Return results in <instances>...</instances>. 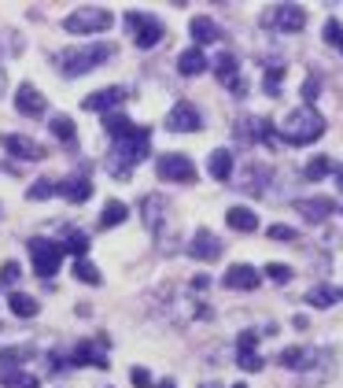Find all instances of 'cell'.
Here are the masks:
<instances>
[{
	"label": "cell",
	"mask_w": 343,
	"mask_h": 388,
	"mask_svg": "<svg viewBox=\"0 0 343 388\" xmlns=\"http://www.w3.org/2000/svg\"><path fill=\"white\" fill-rule=\"evenodd\" d=\"M115 56V45L111 41H92V45H82V48H63L56 63L67 78H78V74H89L96 71L100 63H108Z\"/></svg>",
	"instance_id": "obj_1"
},
{
	"label": "cell",
	"mask_w": 343,
	"mask_h": 388,
	"mask_svg": "<svg viewBox=\"0 0 343 388\" xmlns=\"http://www.w3.org/2000/svg\"><path fill=\"white\" fill-rule=\"evenodd\" d=\"M321 134H325V119L314 108H295L281 122V141H288V145H314Z\"/></svg>",
	"instance_id": "obj_2"
},
{
	"label": "cell",
	"mask_w": 343,
	"mask_h": 388,
	"mask_svg": "<svg viewBox=\"0 0 343 388\" xmlns=\"http://www.w3.org/2000/svg\"><path fill=\"white\" fill-rule=\"evenodd\" d=\"M148 141H152V134L144 126H137V134L133 137H126V141H115V148H111V155H115V174L118 178H126L129 174V166H137V163H144L148 159Z\"/></svg>",
	"instance_id": "obj_3"
},
{
	"label": "cell",
	"mask_w": 343,
	"mask_h": 388,
	"mask_svg": "<svg viewBox=\"0 0 343 388\" xmlns=\"http://www.w3.org/2000/svg\"><path fill=\"white\" fill-rule=\"evenodd\" d=\"M111 22H115V15L108 8H78V11H71V15L63 19V30L78 34V37H92V34L111 30Z\"/></svg>",
	"instance_id": "obj_4"
},
{
	"label": "cell",
	"mask_w": 343,
	"mask_h": 388,
	"mask_svg": "<svg viewBox=\"0 0 343 388\" xmlns=\"http://www.w3.org/2000/svg\"><path fill=\"white\" fill-rule=\"evenodd\" d=\"M122 22H126V30H129V37H133L137 48H155L166 37L163 22L155 15H148V11H126Z\"/></svg>",
	"instance_id": "obj_5"
},
{
	"label": "cell",
	"mask_w": 343,
	"mask_h": 388,
	"mask_svg": "<svg viewBox=\"0 0 343 388\" xmlns=\"http://www.w3.org/2000/svg\"><path fill=\"white\" fill-rule=\"evenodd\" d=\"M30 259H34V274H41V278L48 281L52 274H59V263H63V244H59V240L34 237V240H30Z\"/></svg>",
	"instance_id": "obj_6"
},
{
	"label": "cell",
	"mask_w": 343,
	"mask_h": 388,
	"mask_svg": "<svg viewBox=\"0 0 343 388\" xmlns=\"http://www.w3.org/2000/svg\"><path fill=\"white\" fill-rule=\"evenodd\" d=\"M155 174H159L163 181L189 185V181H196V163L189 159V155H181V152H166V155L155 159Z\"/></svg>",
	"instance_id": "obj_7"
},
{
	"label": "cell",
	"mask_w": 343,
	"mask_h": 388,
	"mask_svg": "<svg viewBox=\"0 0 343 388\" xmlns=\"http://www.w3.org/2000/svg\"><path fill=\"white\" fill-rule=\"evenodd\" d=\"M262 26H273L277 34H299L307 26V11L299 4H277L262 15Z\"/></svg>",
	"instance_id": "obj_8"
},
{
	"label": "cell",
	"mask_w": 343,
	"mask_h": 388,
	"mask_svg": "<svg viewBox=\"0 0 343 388\" xmlns=\"http://www.w3.org/2000/svg\"><path fill=\"white\" fill-rule=\"evenodd\" d=\"M166 129H174V134H192V129H203V115L196 108L192 100H177L174 108L166 115Z\"/></svg>",
	"instance_id": "obj_9"
},
{
	"label": "cell",
	"mask_w": 343,
	"mask_h": 388,
	"mask_svg": "<svg viewBox=\"0 0 343 388\" xmlns=\"http://www.w3.org/2000/svg\"><path fill=\"white\" fill-rule=\"evenodd\" d=\"M140 211H144V226L152 229V237H166V222H170V207L163 196H144L140 203Z\"/></svg>",
	"instance_id": "obj_10"
},
{
	"label": "cell",
	"mask_w": 343,
	"mask_h": 388,
	"mask_svg": "<svg viewBox=\"0 0 343 388\" xmlns=\"http://www.w3.org/2000/svg\"><path fill=\"white\" fill-rule=\"evenodd\" d=\"M189 255L200 259V263H218L221 259V240L210 229H196L192 240H189Z\"/></svg>",
	"instance_id": "obj_11"
},
{
	"label": "cell",
	"mask_w": 343,
	"mask_h": 388,
	"mask_svg": "<svg viewBox=\"0 0 343 388\" xmlns=\"http://www.w3.org/2000/svg\"><path fill=\"white\" fill-rule=\"evenodd\" d=\"M0 145H4L15 159H26V163H37V159H45V148L37 145L34 137H26V134H4L0 137Z\"/></svg>",
	"instance_id": "obj_12"
},
{
	"label": "cell",
	"mask_w": 343,
	"mask_h": 388,
	"mask_svg": "<svg viewBox=\"0 0 343 388\" xmlns=\"http://www.w3.org/2000/svg\"><path fill=\"white\" fill-rule=\"evenodd\" d=\"M45 108H48V100L41 96V89H37L34 82H22V85H19V93H15V111L30 115V119H41Z\"/></svg>",
	"instance_id": "obj_13"
},
{
	"label": "cell",
	"mask_w": 343,
	"mask_h": 388,
	"mask_svg": "<svg viewBox=\"0 0 343 388\" xmlns=\"http://www.w3.org/2000/svg\"><path fill=\"white\" fill-rule=\"evenodd\" d=\"M258 270L255 266H247V263H233L229 270H226V278H221V285L226 289H233V292H251V289H258Z\"/></svg>",
	"instance_id": "obj_14"
},
{
	"label": "cell",
	"mask_w": 343,
	"mask_h": 388,
	"mask_svg": "<svg viewBox=\"0 0 343 388\" xmlns=\"http://www.w3.org/2000/svg\"><path fill=\"white\" fill-rule=\"evenodd\" d=\"M74 362L78 366H96V370H108V340H82L74 347Z\"/></svg>",
	"instance_id": "obj_15"
},
{
	"label": "cell",
	"mask_w": 343,
	"mask_h": 388,
	"mask_svg": "<svg viewBox=\"0 0 343 388\" xmlns=\"http://www.w3.org/2000/svg\"><path fill=\"white\" fill-rule=\"evenodd\" d=\"M295 211L307 218V222H325L328 215H336V200L328 196H310V200H295Z\"/></svg>",
	"instance_id": "obj_16"
},
{
	"label": "cell",
	"mask_w": 343,
	"mask_h": 388,
	"mask_svg": "<svg viewBox=\"0 0 343 388\" xmlns=\"http://www.w3.org/2000/svg\"><path fill=\"white\" fill-rule=\"evenodd\" d=\"M122 100H126V89H122V85H111V89H96L92 96H85V108L111 115V108H118Z\"/></svg>",
	"instance_id": "obj_17"
},
{
	"label": "cell",
	"mask_w": 343,
	"mask_h": 388,
	"mask_svg": "<svg viewBox=\"0 0 343 388\" xmlns=\"http://www.w3.org/2000/svg\"><path fill=\"white\" fill-rule=\"evenodd\" d=\"M59 196L71 200V203H85V200L92 196V181H89V178H78V174L63 178V181H59Z\"/></svg>",
	"instance_id": "obj_18"
},
{
	"label": "cell",
	"mask_w": 343,
	"mask_h": 388,
	"mask_svg": "<svg viewBox=\"0 0 343 388\" xmlns=\"http://www.w3.org/2000/svg\"><path fill=\"white\" fill-rule=\"evenodd\" d=\"M189 34H192V41H196V48L200 45H214L218 37H221V30H218V22L214 19H207V15H196L192 22H189Z\"/></svg>",
	"instance_id": "obj_19"
},
{
	"label": "cell",
	"mask_w": 343,
	"mask_h": 388,
	"mask_svg": "<svg viewBox=\"0 0 343 388\" xmlns=\"http://www.w3.org/2000/svg\"><path fill=\"white\" fill-rule=\"evenodd\" d=\"M226 226L236 229V233H255L258 229V215L251 207H229L226 211Z\"/></svg>",
	"instance_id": "obj_20"
},
{
	"label": "cell",
	"mask_w": 343,
	"mask_h": 388,
	"mask_svg": "<svg viewBox=\"0 0 343 388\" xmlns=\"http://www.w3.org/2000/svg\"><path fill=\"white\" fill-rule=\"evenodd\" d=\"M240 181H244V192H262V189H266V181H270V166L266 163H247L244 166V174H240Z\"/></svg>",
	"instance_id": "obj_21"
},
{
	"label": "cell",
	"mask_w": 343,
	"mask_h": 388,
	"mask_svg": "<svg viewBox=\"0 0 343 388\" xmlns=\"http://www.w3.org/2000/svg\"><path fill=\"white\" fill-rule=\"evenodd\" d=\"M177 71L184 74V78H196V74H203L207 71V56H203V48H184L181 56H177Z\"/></svg>",
	"instance_id": "obj_22"
},
{
	"label": "cell",
	"mask_w": 343,
	"mask_h": 388,
	"mask_svg": "<svg viewBox=\"0 0 343 388\" xmlns=\"http://www.w3.org/2000/svg\"><path fill=\"white\" fill-rule=\"evenodd\" d=\"M207 171H210L214 181H229L233 178V152L229 148H214L210 159H207Z\"/></svg>",
	"instance_id": "obj_23"
},
{
	"label": "cell",
	"mask_w": 343,
	"mask_h": 388,
	"mask_svg": "<svg viewBox=\"0 0 343 388\" xmlns=\"http://www.w3.org/2000/svg\"><path fill=\"white\" fill-rule=\"evenodd\" d=\"M214 74H218V82H226V85H236V82H240V63H236L233 52H221V56H218Z\"/></svg>",
	"instance_id": "obj_24"
},
{
	"label": "cell",
	"mask_w": 343,
	"mask_h": 388,
	"mask_svg": "<svg viewBox=\"0 0 343 388\" xmlns=\"http://www.w3.org/2000/svg\"><path fill=\"white\" fill-rule=\"evenodd\" d=\"M103 129H108V137L111 141H126V137H133L137 134V126L126 119V115H103Z\"/></svg>",
	"instance_id": "obj_25"
},
{
	"label": "cell",
	"mask_w": 343,
	"mask_h": 388,
	"mask_svg": "<svg viewBox=\"0 0 343 388\" xmlns=\"http://www.w3.org/2000/svg\"><path fill=\"white\" fill-rule=\"evenodd\" d=\"M307 303L318 307V310H328L333 303H340V289H333V285H314L307 292Z\"/></svg>",
	"instance_id": "obj_26"
},
{
	"label": "cell",
	"mask_w": 343,
	"mask_h": 388,
	"mask_svg": "<svg viewBox=\"0 0 343 388\" xmlns=\"http://www.w3.org/2000/svg\"><path fill=\"white\" fill-rule=\"evenodd\" d=\"M126 218H129V207L122 200H108V203H103V211H100V226L111 229V226H122Z\"/></svg>",
	"instance_id": "obj_27"
},
{
	"label": "cell",
	"mask_w": 343,
	"mask_h": 388,
	"mask_svg": "<svg viewBox=\"0 0 343 388\" xmlns=\"http://www.w3.org/2000/svg\"><path fill=\"white\" fill-rule=\"evenodd\" d=\"M8 307H11V315H15V318H34L37 310H41V303H37L34 296H26V292H11Z\"/></svg>",
	"instance_id": "obj_28"
},
{
	"label": "cell",
	"mask_w": 343,
	"mask_h": 388,
	"mask_svg": "<svg viewBox=\"0 0 343 388\" xmlns=\"http://www.w3.org/2000/svg\"><path fill=\"white\" fill-rule=\"evenodd\" d=\"M284 74H288L284 63H270V67H266V78H262V89H266V96H277V93H281Z\"/></svg>",
	"instance_id": "obj_29"
},
{
	"label": "cell",
	"mask_w": 343,
	"mask_h": 388,
	"mask_svg": "<svg viewBox=\"0 0 343 388\" xmlns=\"http://www.w3.org/2000/svg\"><path fill=\"white\" fill-rule=\"evenodd\" d=\"M307 359H310V347H284V352L277 355V362L288 366V370H302V366H307Z\"/></svg>",
	"instance_id": "obj_30"
},
{
	"label": "cell",
	"mask_w": 343,
	"mask_h": 388,
	"mask_svg": "<svg viewBox=\"0 0 343 388\" xmlns=\"http://www.w3.org/2000/svg\"><path fill=\"white\" fill-rule=\"evenodd\" d=\"M30 200H48V196H59V181H52V178H37L30 192H26Z\"/></svg>",
	"instance_id": "obj_31"
},
{
	"label": "cell",
	"mask_w": 343,
	"mask_h": 388,
	"mask_svg": "<svg viewBox=\"0 0 343 388\" xmlns=\"http://www.w3.org/2000/svg\"><path fill=\"white\" fill-rule=\"evenodd\" d=\"M63 252H71L74 259H85V255H89V237H85L82 229L67 233V244H63Z\"/></svg>",
	"instance_id": "obj_32"
},
{
	"label": "cell",
	"mask_w": 343,
	"mask_h": 388,
	"mask_svg": "<svg viewBox=\"0 0 343 388\" xmlns=\"http://www.w3.org/2000/svg\"><path fill=\"white\" fill-rule=\"evenodd\" d=\"M74 278L82 285H100V270L89 263V259H74Z\"/></svg>",
	"instance_id": "obj_33"
},
{
	"label": "cell",
	"mask_w": 343,
	"mask_h": 388,
	"mask_svg": "<svg viewBox=\"0 0 343 388\" xmlns=\"http://www.w3.org/2000/svg\"><path fill=\"white\" fill-rule=\"evenodd\" d=\"M48 126H52V134H56L59 141H67V145L74 141V122L67 119V115H56V119H52Z\"/></svg>",
	"instance_id": "obj_34"
},
{
	"label": "cell",
	"mask_w": 343,
	"mask_h": 388,
	"mask_svg": "<svg viewBox=\"0 0 343 388\" xmlns=\"http://www.w3.org/2000/svg\"><path fill=\"white\" fill-rule=\"evenodd\" d=\"M262 274H266L270 281H277V285H288L295 270H292V266H284V263H266V270H262Z\"/></svg>",
	"instance_id": "obj_35"
},
{
	"label": "cell",
	"mask_w": 343,
	"mask_h": 388,
	"mask_svg": "<svg viewBox=\"0 0 343 388\" xmlns=\"http://www.w3.org/2000/svg\"><path fill=\"white\" fill-rule=\"evenodd\" d=\"M328 171H333V163H328L325 155H318V159H310V163H307V178H310V181H321Z\"/></svg>",
	"instance_id": "obj_36"
},
{
	"label": "cell",
	"mask_w": 343,
	"mask_h": 388,
	"mask_svg": "<svg viewBox=\"0 0 343 388\" xmlns=\"http://www.w3.org/2000/svg\"><path fill=\"white\" fill-rule=\"evenodd\" d=\"M318 93H321V82L310 74L307 82H302V108H314V100H318Z\"/></svg>",
	"instance_id": "obj_37"
},
{
	"label": "cell",
	"mask_w": 343,
	"mask_h": 388,
	"mask_svg": "<svg viewBox=\"0 0 343 388\" xmlns=\"http://www.w3.org/2000/svg\"><path fill=\"white\" fill-rule=\"evenodd\" d=\"M270 240H299V229L277 222V226H270Z\"/></svg>",
	"instance_id": "obj_38"
},
{
	"label": "cell",
	"mask_w": 343,
	"mask_h": 388,
	"mask_svg": "<svg viewBox=\"0 0 343 388\" xmlns=\"http://www.w3.org/2000/svg\"><path fill=\"white\" fill-rule=\"evenodd\" d=\"M325 41L336 45V48L343 45V26H340V19H328V22H325Z\"/></svg>",
	"instance_id": "obj_39"
},
{
	"label": "cell",
	"mask_w": 343,
	"mask_h": 388,
	"mask_svg": "<svg viewBox=\"0 0 343 388\" xmlns=\"http://www.w3.org/2000/svg\"><path fill=\"white\" fill-rule=\"evenodd\" d=\"M236 362H240V370H247V373H258V370H262V355H258V352H247V355L236 359Z\"/></svg>",
	"instance_id": "obj_40"
},
{
	"label": "cell",
	"mask_w": 343,
	"mask_h": 388,
	"mask_svg": "<svg viewBox=\"0 0 343 388\" xmlns=\"http://www.w3.org/2000/svg\"><path fill=\"white\" fill-rule=\"evenodd\" d=\"M11 388H41V385H37V378H34V373L19 370V373H11Z\"/></svg>",
	"instance_id": "obj_41"
},
{
	"label": "cell",
	"mask_w": 343,
	"mask_h": 388,
	"mask_svg": "<svg viewBox=\"0 0 343 388\" xmlns=\"http://www.w3.org/2000/svg\"><path fill=\"white\" fill-rule=\"evenodd\" d=\"M22 274V266L19 263H4V270H0V285H15Z\"/></svg>",
	"instance_id": "obj_42"
},
{
	"label": "cell",
	"mask_w": 343,
	"mask_h": 388,
	"mask_svg": "<svg viewBox=\"0 0 343 388\" xmlns=\"http://www.w3.org/2000/svg\"><path fill=\"white\" fill-rule=\"evenodd\" d=\"M129 381H133L137 388H152V373L144 366H133V370H129Z\"/></svg>",
	"instance_id": "obj_43"
},
{
	"label": "cell",
	"mask_w": 343,
	"mask_h": 388,
	"mask_svg": "<svg viewBox=\"0 0 343 388\" xmlns=\"http://www.w3.org/2000/svg\"><path fill=\"white\" fill-rule=\"evenodd\" d=\"M255 344H258V336H255V333H240V340H236V347H240V355L255 352Z\"/></svg>",
	"instance_id": "obj_44"
},
{
	"label": "cell",
	"mask_w": 343,
	"mask_h": 388,
	"mask_svg": "<svg viewBox=\"0 0 343 388\" xmlns=\"http://www.w3.org/2000/svg\"><path fill=\"white\" fill-rule=\"evenodd\" d=\"M26 355H30V347H8L0 359H4V362H15V359H26Z\"/></svg>",
	"instance_id": "obj_45"
},
{
	"label": "cell",
	"mask_w": 343,
	"mask_h": 388,
	"mask_svg": "<svg viewBox=\"0 0 343 388\" xmlns=\"http://www.w3.org/2000/svg\"><path fill=\"white\" fill-rule=\"evenodd\" d=\"M4 85H8V78H4V71H0V93H4Z\"/></svg>",
	"instance_id": "obj_46"
},
{
	"label": "cell",
	"mask_w": 343,
	"mask_h": 388,
	"mask_svg": "<svg viewBox=\"0 0 343 388\" xmlns=\"http://www.w3.org/2000/svg\"><path fill=\"white\" fill-rule=\"evenodd\" d=\"M336 181H340V189H343V166H340V174H336Z\"/></svg>",
	"instance_id": "obj_47"
},
{
	"label": "cell",
	"mask_w": 343,
	"mask_h": 388,
	"mask_svg": "<svg viewBox=\"0 0 343 388\" xmlns=\"http://www.w3.org/2000/svg\"><path fill=\"white\" fill-rule=\"evenodd\" d=\"M159 388H174V381H163V385H159Z\"/></svg>",
	"instance_id": "obj_48"
},
{
	"label": "cell",
	"mask_w": 343,
	"mask_h": 388,
	"mask_svg": "<svg viewBox=\"0 0 343 388\" xmlns=\"http://www.w3.org/2000/svg\"><path fill=\"white\" fill-rule=\"evenodd\" d=\"M233 388H247V385H233Z\"/></svg>",
	"instance_id": "obj_49"
},
{
	"label": "cell",
	"mask_w": 343,
	"mask_h": 388,
	"mask_svg": "<svg viewBox=\"0 0 343 388\" xmlns=\"http://www.w3.org/2000/svg\"><path fill=\"white\" fill-rule=\"evenodd\" d=\"M203 388H218V385H203Z\"/></svg>",
	"instance_id": "obj_50"
},
{
	"label": "cell",
	"mask_w": 343,
	"mask_h": 388,
	"mask_svg": "<svg viewBox=\"0 0 343 388\" xmlns=\"http://www.w3.org/2000/svg\"><path fill=\"white\" fill-rule=\"evenodd\" d=\"M340 300H343V289H340Z\"/></svg>",
	"instance_id": "obj_51"
},
{
	"label": "cell",
	"mask_w": 343,
	"mask_h": 388,
	"mask_svg": "<svg viewBox=\"0 0 343 388\" xmlns=\"http://www.w3.org/2000/svg\"><path fill=\"white\" fill-rule=\"evenodd\" d=\"M340 48H343V45H340Z\"/></svg>",
	"instance_id": "obj_52"
}]
</instances>
